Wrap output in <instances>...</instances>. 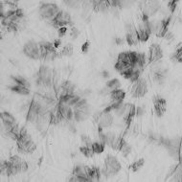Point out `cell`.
<instances>
[{"instance_id":"obj_18","label":"cell","mask_w":182,"mask_h":182,"mask_svg":"<svg viewBox=\"0 0 182 182\" xmlns=\"http://www.w3.org/2000/svg\"><path fill=\"white\" fill-rule=\"evenodd\" d=\"M163 58V50L160 47V45L157 43H154L150 45L149 47V63H155L158 62Z\"/></svg>"},{"instance_id":"obj_13","label":"cell","mask_w":182,"mask_h":182,"mask_svg":"<svg viewBox=\"0 0 182 182\" xmlns=\"http://www.w3.org/2000/svg\"><path fill=\"white\" fill-rule=\"evenodd\" d=\"M51 21H52V24L57 28L65 27L66 25L72 24V19L70 14L65 11H59V13Z\"/></svg>"},{"instance_id":"obj_12","label":"cell","mask_w":182,"mask_h":182,"mask_svg":"<svg viewBox=\"0 0 182 182\" xmlns=\"http://www.w3.org/2000/svg\"><path fill=\"white\" fill-rule=\"evenodd\" d=\"M142 6L140 7L142 10V14L147 18H150L154 16L155 13H157L160 11V3L157 1H145L142 2Z\"/></svg>"},{"instance_id":"obj_20","label":"cell","mask_w":182,"mask_h":182,"mask_svg":"<svg viewBox=\"0 0 182 182\" xmlns=\"http://www.w3.org/2000/svg\"><path fill=\"white\" fill-rule=\"evenodd\" d=\"M80 100H81V98L76 94H65V95H63V96H59V101L58 102H63V103H64L68 105H71V107L73 108Z\"/></svg>"},{"instance_id":"obj_14","label":"cell","mask_w":182,"mask_h":182,"mask_svg":"<svg viewBox=\"0 0 182 182\" xmlns=\"http://www.w3.org/2000/svg\"><path fill=\"white\" fill-rule=\"evenodd\" d=\"M0 117H1L2 124L4 126V129L6 130V132L12 131L14 128L18 127L16 118H14L10 112L2 111L1 114H0Z\"/></svg>"},{"instance_id":"obj_26","label":"cell","mask_w":182,"mask_h":182,"mask_svg":"<svg viewBox=\"0 0 182 182\" xmlns=\"http://www.w3.org/2000/svg\"><path fill=\"white\" fill-rule=\"evenodd\" d=\"M12 80L13 81L14 83L17 84H21V85H24V86H27L30 88V86H31V84H30V83L24 78L22 77V76H12Z\"/></svg>"},{"instance_id":"obj_8","label":"cell","mask_w":182,"mask_h":182,"mask_svg":"<svg viewBox=\"0 0 182 182\" xmlns=\"http://www.w3.org/2000/svg\"><path fill=\"white\" fill-rule=\"evenodd\" d=\"M59 8L54 3H41L39 6V14L43 19H53L59 13Z\"/></svg>"},{"instance_id":"obj_38","label":"cell","mask_w":182,"mask_h":182,"mask_svg":"<svg viewBox=\"0 0 182 182\" xmlns=\"http://www.w3.org/2000/svg\"><path fill=\"white\" fill-rule=\"evenodd\" d=\"M145 113V109H143L142 107H137L136 108V116L139 117L142 116Z\"/></svg>"},{"instance_id":"obj_5","label":"cell","mask_w":182,"mask_h":182,"mask_svg":"<svg viewBox=\"0 0 182 182\" xmlns=\"http://www.w3.org/2000/svg\"><path fill=\"white\" fill-rule=\"evenodd\" d=\"M22 52L26 57H28L31 59H40L41 55H40V48H39V44L34 40H29L25 42L22 48Z\"/></svg>"},{"instance_id":"obj_16","label":"cell","mask_w":182,"mask_h":182,"mask_svg":"<svg viewBox=\"0 0 182 182\" xmlns=\"http://www.w3.org/2000/svg\"><path fill=\"white\" fill-rule=\"evenodd\" d=\"M126 41L129 45H136L139 42L137 29L133 24L126 25Z\"/></svg>"},{"instance_id":"obj_27","label":"cell","mask_w":182,"mask_h":182,"mask_svg":"<svg viewBox=\"0 0 182 182\" xmlns=\"http://www.w3.org/2000/svg\"><path fill=\"white\" fill-rule=\"evenodd\" d=\"M119 150L121 151V153H122V155L124 157H127L131 153V147L129 146V144H128L126 142V140H124L123 143H122V145H121V148H120Z\"/></svg>"},{"instance_id":"obj_2","label":"cell","mask_w":182,"mask_h":182,"mask_svg":"<svg viewBox=\"0 0 182 182\" xmlns=\"http://www.w3.org/2000/svg\"><path fill=\"white\" fill-rule=\"evenodd\" d=\"M122 169V165L119 160L113 155H108L104 159V168L102 170V174L104 176H114Z\"/></svg>"},{"instance_id":"obj_9","label":"cell","mask_w":182,"mask_h":182,"mask_svg":"<svg viewBox=\"0 0 182 182\" xmlns=\"http://www.w3.org/2000/svg\"><path fill=\"white\" fill-rule=\"evenodd\" d=\"M149 18L143 16L142 14V19L138 25L137 29V34H138V38L139 41L141 42H146L149 38V36L151 35V31H150V26H149Z\"/></svg>"},{"instance_id":"obj_39","label":"cell","mask_w":182,"mask_h":182,"mask_svg":"<svg viewBox=\"0 0 182 182\" xmlns=\"http://www.w3.org/2000/svg\"><path fill=\"white\" fill-rule=\"evenodd\" d=\"M64 4L68 5L70 8H77L76 6L80 4V2H78V1H64Z\"/></svg>"},{"instance_id":"obj_22","label":"cell","mask_w":182,"mask_h":182,"mask_svg":"<svg viewBox=\"0 0 182 182\" xmlns=\"http://www.w3.org/2000/svg\"><path fill=\"white\" fill-rule=\"evenodd\" d=\"M109 96L110 99L112 100V102H123V100L126 97V92L123 89H115L112 90L109 92Z\"/></svg>"},{"instance_id":"obj_11","label":"cell","mask_w":182,"mask_h":182,"mask_svg":"<svg viewBox=\"0 0 182 182\" xmlns=\"http://www.w3.org/2000/svg\"><path fill=\"white\" fill-rule=\"evenodd\" d=\"M148 93V84L145 79L139 78L135 83H133L131 95L134 98H142Z\"/></svg>"},{"instance_id":"obj_43","label":"cell","mask_w":182,"mask_h":182,"mask_svg":"<svg viewBox=\"0 0 182 182\" xmlns=\"http://www.w3.org/2000/svg\"><path fill=\"white\" fill-rule=\"evenodd\" d=\"M116 42H117V43H118V44H119V43H123V42H124V41H123V40H122V39H120V38H117V39H116Z\"/></svg>"},{"instance_id":"obj_4","label":"cell","mask_w":182,"mask_h":182,"mask_svg":"<svg viewBox=\"0 0 182 182\" xmlns=\"http://www.w3.org/2000/svg\"><path fill=\"white\" fill-rule=\"evenodd\" d=\"M54 74L53 70L47 65H41L37 73L36 82L38 85L42 86H51L53 83Z\"/></svg>"},{"instance_id":"obj_19","label":"cell","mask_w":182,"mask_h":182,"mask_svg":"<svg viewBox=\"0 0 182 182\" xmlns=\"http://www.w3.org/2000/svg\"><path fill=\"white\" fill-rule=\"evenodd\" d=\"M88 166H84V165H77L74 167L73 169V174H76L77 176L81 177L83 181L88 182Z\"/></svg>"},{"instance_id":"obj_21","label":"cell","mask_w":182,"mask_h":182,"mask_svg":"<svg viewBox=\"0 0 182 182\" xmlns=\"http://www.w3.org/2000/svg\"><path fill=\"white\" fill-rule=\"evenodd\" d=\"M8 88L12 91V92H14V93H17V94L22 95V96H26V95L30 94V88L27 87V86L21 85V84L14 83L13 85H9Z\"/></svg>"},{"instance_id":"obj_42","label":"cell","mask_w":182,"mask_h":182,"mask_svg":"<svg viewBox=\"0 0 182 182\" xmlns=\"http://www.w3.org/2000/svg\"><path fill=\"white\" fill-rule=\"evenodd\" d=\"M103 77L104 78H109V73L108 71H104L103 72Z\"/></svg>"},{"instance_id":"obj_31","label":"cell","mask_w":182,"mask_h":182,"mask_svg":"<svg viewBox=\"0 0 182 182\" xmlns=\"http://www.w3.org/2000/svg\"><path fill=\"white\" fill-rule=\"evenodd\" d=\"M144 164H145V159L144 158H141V159H139V160H136L135 162H133L131 165H130V170L132 171V172H137V171H139L142 167L144 166Z\"/></svg>"},{"instance_id":"obj_10","label":"cell","mask_w":182,"mask_h":182,"mask_svg":"<svg viewBox=\"0 0 182 182\" xmlns=\"http://www.w3.org/2000/svg\"><path fill=\"white\" fill-rule=\"evenodd\" d=\"M94 120L96 121V123L98 125V128L101 129H107L111 127V125L113 124L114 121V117L111 114V112L109 113H104L103 110L100 112L95 113L94 115Z\"/></svg>"},{"instance_id":"obj_15","label":"cell","mask_w":182,"mask_h":182,"mask_svg":"<svg viewBox=\"0 0 182 182\" xmlns=\"http://www.w3.org/2000/svg\"><path fill=\"white\" fill-rule=\"evenodd\" d=\"M57 111L62 116L63 120L70 121L74 118V110L71 105H68L63 102H58L57 105Z\"/></svg>"},{"instance_id":"obj_30","label":"cell","mask_w":182,"mask_h":182,"mask_svg":"<svg viewBox=\"0 0 182 182\" xmlns=\"http://www.w3.org/2000/svg\"><path fill=\"white\" fill-rule=\"evenodd\" d=\"M80 150H81V153L87 158H90V157H92L95 154H94V151L92 149V148L91 147H88V146H83L80 148Z\"/></svg>"},{"instance_id":"obj_23","label":"cell","mask_w":182,"mask_h":182,"mask_svg":"<svg viewBox=\"0 0 182 182\" xmlns=\"http://www.w3.org/2000/svg\"><path fill=\"white\" fill-rule=\"evenodd\" d=\"M91 4H92L93 9L96 12H99V13L107 12L108 9L110 7L109 1H92L91 2Z\"/></svg>"},{"instance_id":"obj_33","label":"cell","mask_w":182,"mask_h":182,"mask_svg":"<svg viewBox=\"0 0 182 182\" xmlns=\"http://www.w3.org/2000/svg\"><path fill=\"white\" fill-rule=\"evenodd\" d=\"M81 140H82V142H83V144L84 146L91 147V146H92V144H93V142L91 141L90 137H89V136H87V135H82L81 136Z\"/></svg>"},{"instance_id":"obj_17","label":"cell","mask_w":182,"mask_h":182,"mask_svg":"<svg viewBox=\"0 0 182 182\" xmlns=\"http://www.w3.org/2000/svg\"><path fill=\"white\" fill-rule=\"evenodd\" d=\"M154 105V112L157 117H162L165 112L167 111V101L163 97L157 95L154 96L153 99Z\"/></svg>"},{"instance_id":"obj_41","label":"cell","mask_w":182,"mask_h":182,"mask_svg":"<svg viewBox=\"0 0 182 182\" xmlns=\"http://www.w3.org/2000/svg\"><path fill=\"white\" fill-rule=\"evenodd\" d=\"M53 44H54V46L56 47V49L59 46V45H60V39L58 38V39H56L54 42H53Z\"/></svg>"},{"instance_id":"obj_25","label":"cell","mask_w":182,"mask_h":182,"mask_svg":"<svg viewBox=\"0 0 182 182\" xmlns=\"http://www.w3.org/2000/svg\"><path fill=\"white\" fill-rule=\"evenodd\" d=\"M105 86H107V88L109 90V92H110V91H112V90L119 89L121 87V83L118 79H111L107 83H105Z\"/></svg>"},{"instance_id":"obj_35","label":"cell","mask_w":182,"mask_h":182,"mask_svg":"<svg viewBox=\"0 0 182 182\" xmlns=\"http://www.w3.org/2000/svg\"><path fill=\"white\" fill-rule=\"evenodd\" d=\"M89 48H90V42L89 41H85L83 44V46H82V52L85 54V53H87L89 51Z\"/></svg>"},{"instance_id":"obj_24","label":"cell","mask_w":182,"mask_h":182,"mask_svg":"<svg viewBox=\"0 0 182 182\" xmlns=\"http://www.w3.org/2000/svg\"><path fill=\"white\" fill-rule=\"evenodd\" d=\"M102 171L97 167H89L88 169V181H99L101 178Z\"/></svg>"},{"instance_id":"obj_34","label":"cell","mask_w":182,"mask_h":182,"mask_svg":"<svg viewBox=\"0 0 182 182\" xmlns=\"http://www.w3.org/2000/svg\"><path fill=\"white\" fill-rule=\"evenodd\" d=\"M79 35H80V31L77 29V28H75V27H73L72 29H71V32H70V36L73 38H77L78 37H79Z\"/></svg>"},{"instance_id":"obj_28","label":"cell","mask_w":182,"mask_h":182,"mask_svg":"<svg viewBox=\"0 0 182 182\" xmlns=\"http://www.w3.org/2000/svg\"><path fill=\"white\" fill-rule=\"evenodd\" d=\"M171 59L173 60V62H175L178 63H182V45L180 47H178L175 50V52L171 56Z\"/></svg>"},{"instance_id":"obj_6","label":"cell","mask_w":182,"mask_h":182,"mask_svg":"<svg viewBox=\"0 0 182 182\" xmlns=\"http://www.w3.org/2000/svg\"><path fill=\"white\" fill-rule=\"evenodd\" d=\"M39 48H40V55L41 59H46V60H53L57 57H58V52L56 50V47L54 44L49 41H41L38 43Z\"/></svg>"},{"instance_id":"obj_37","label":"cell","mask_w":182,"mask_h":182,"mask_svg":"<svg viewBox=\"0 0 182 182\" xmlns=\"http://www.w3.org/2000/svg\"><path fill=\"white\" fill-rule=\"evenodd\" d=\"M168 4H169V9L171 11V13H173L175 10V6L177 4V1H170Z\"/></svg>"},{"instance_id":"obj_32","label":"cell","mask_w":182,"mask_h":182,"mask_svg":"<svg viewBox=\"0 0 182 182\" xmlns=\"http://www.w3.org/2000/svg\"><path fill=\"white\" fill-rule=\"evenodd\" d=\"M72 54H73V46L71 44H66L62 51V55L66 56V57H70V56H72Z\"/></svg>"},{"instance_id":"obj_40","label":"cell","mask_w":182,"mask_h":182,"mask_svg":"<svg viewBox=\"0 0 182 182\" xmlns=\"http://www.w3.org/2000/svg\"><path fill=\"white\" fill-rule=\"evenodd\" d=\"M66 33H67V28L66 27L58 28V35H59V37H63Z\"/></svg>"},{"instance_id":"obj_29","label":"cell","mask_w":182,"mask_h":182,"mask_svg":"<svg viewBox=\"0 0 182 182\" xmlns=\"http://www.w3.org/2000/svg\"><path fill=\"white\" fill-rule=\"evenodd\" d=\"M91 148H92L94 154H100L102 153H104V148H105V145L104 143H102L101 141L100 142H94L92 144V146H91Z\"/></svg>"},{"instance_id":"obj_7","label":"cell","mask_w":182,"mask_h":182,"mask_svg":"<svg viewBox=\"0 0 182 182\" xmlns=\"http://www.w3.org/2000/svg\"><path fill=\"white\" fill-rule=\"evenodd\" d=\"M9 163L11 166V175H14L17 174L24 173L28 170V164L22 158L18 155H13L9 158Z\"/></svg>"},{"instance_id":"obj_36","label":"cell","mask_w":182,"mask_h":182,"mask_svg":"<svg viewBox=\"0 0 182 182\" xmlns=\"http://www.w3.org/2000/svg\"><path fill=\"white\" fill-rule=\"evenodd\" d=\"M168 41H172V40H174V34L171 32V31H168L167 32V34H166V36L164 37Z\"/></svg>"},{"instance_id":"obj_1","label":"cell","mask_w":182,"mask_h":182,"mask_svg":"<svg viewBox=\"0 0 182 182\" xmlns=\"http://www.w3.org/2000/svg\"><path fill=\"white\" fill-rule=\"evenodd\" d=\"M17 143L18 151L22 154H32L37 149L36 143L33 141L31 135L27 132L25 128L20 129V134L17 139Z\"/></svg>"},{"instance_id":"obj_3","label":"cell","mask_w":182,"mask_h":182,"mask_svg":"<svg viewBox=\"0 0 182 182\" xmlns=\"http://www.w3.org/2000/svg\"><path fill=\"white\" fill-rule=\"evenodd\" d=\"M74 110V119L77 121V122H83L85 121L91 111L90 104L85 99H82L76 104L73 107Z\"/></svg>"}]
</instances>
